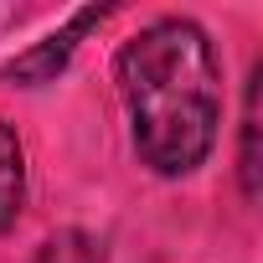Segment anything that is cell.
I'll return each mask as SVG.
<instances>
[{
  "label": "cell",
  "mask_w": 263,
  "mask_h": 263,
  "mask_svg": "<svg viewBox=\"0 0 263 263\" xmlns=\"http://www.w3.org/2000/svg\"><path fill=\"white\" fill-rule=\"evenodd\" d=\"M108 78L124 108L129 155L150 181L181 186L212 165L227 119V67L217 36L196 16H150L114 47Z\"/></svg>",
  "instance_id": "1"
},
{
  "label": "cell",
  "mask_w": 263,
  "mask_h": 263,
  "mask_svg": "<svg viewBox=\"0 0 263 263\" xmlns=\"http://www.w3.org/2000/svg\"><path fill=\"white\" fill-rule=\"evenodd\" d=\"M103 21H108V6H78L57 31H47L42 42H31V47L16 52L11 62H0V83H6V88H47V83H57V78L72 67L78 47H83Z\"/></svg>",
  "instance_id": "2"
},
{
  "label": "cell",
  "mask_w": 263,
  "mask_h": 263,
  "mask_svg": "<svg viewBox=\"0 0 263 263\" xmlns=\"http://www.w3.org/2000/svg\"><path fill=\"white\" fill-rule=\"evenodd\" d=\"M258 103H263V57H253L242 78V103H237V140H232V186L242 206L263 201V160H258Z\"/></svg>",
  "instance_id": "3"
},
{
  "label": "cell",
  "mask_w": 263,
  "mask_h": 263,
  "mask_svg": "<svg viewBox=\"0 0 263 263\" xmlns=\"http://www.w3.org/2000/svg\"><path fill=\"white\" fill-rule=\"evenodd\" d=\"M26 201H31V155H26L21 129L0 114V242L26 217Z\"/></svg>",
  "instance_id": "4"
},
{
  "label": "cell",
  "mask_w": 263,
  "mask_h": 263,
  "mask_svg": "<svg viewBox=\"0 0 263 263\" xmlns=\"http://www.w3.org/2000/svg\"><path fill=\"white\" fill-rule=\"evenodd\" d=\"M26 263H108V258L88 227H57L26 253Z\"/></svg>",
  "instance_id": "5"
}]
</instances>
